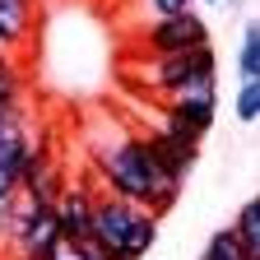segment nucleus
I'll return each instance as SVG.
<instances>
[{
    "mask_svg": "<svg viewBox=\"0 0 260 260\" xmlns=\"http://www.w3.org/2000/svg\"><path fill=\"white\" fill-rule=\"evenodd\" d=\"M93 162H98V177H103V186L112 195H121V200L140 205V209H153L158 218L168 214L177 205V195H181V186L158 168V158H153L144 135H125L112 149H98Z\"/></svg>",
    "mask_w": 260,
    "mask_h": 260,
    "instance_id": "1",
    "label": "nucleus"
},
{
    "mask_svg": "<svg viewBox=\"0 0 260 260\" xmlns=\"http://www.w3.org/2000/svg\"><path fill=\"white\" fill-rule=\"evenodd\" d=\"M93 242L112 260H144L158 242V214L107 190L93 205Z\"/></svg>",
    "mask_w": 260,
    "mask_h": 260,
    "instance_id": "2",
    "label": "nucleus"
},
{
    "mask_svg": "<svg viewBox=\"0 0 260 260\" xmlns=\"http://www.w3.org/2000/svg\"><path fill=\"white\" fill-rule=\"evenodd\" d=\"M214 75H218L214 47H195V51H177V56H153L149 88L172 103V98H190V93H214Z\"/></svg>",
    "mask_w": 260,
    "mask_h": 260,
    "instance_id": "3",
    "label": "nucleus"
},
{
    "mask_svg": "<svg viewBox=\"0 0 260 260\" xmlns=\"http://www.w3.org/2000/svg\"><path fill=\"white\" fill-rule=\"evenodd\" d=\"M60 223H56V205H32L19 195V214H14V233L10 246L19 260H51L60 251Z\"/></svg>",
    "mask_w": 260,
    "mask_h": 260,
    "instance_id": "4",
    "label": "nucleus"
},
{
    "mask_svg": "<svg viewBox=\"0 0 260 260\" xmlns=\"http://www.w3.org/2000/svg\"><path fill=\"white\" fill-rule=\"evenodd\" d=\"M140 38H144V47L153 56H177V51L209 47V23L195 10H186V14H172V19H153Z\"/></svg>",
    "mask_w": 260,
    "mask_h": 260,
    "instance_id": "5",
    "label": "nucleus"
},
{
    "mask_svg": "<svg viewBox=\"0 0 260 260\" xmlns=\"http://www.w3.org/2000/svg\"><path fill=\"white\" fill-rule=\"evenodd\" d=\"M28 149H32L28 125H0V205H14L19 200Z\"/></svg>",
    "mask_w": 260,
    "mask_h": 260,
    "instance_id": "6",
    "label": "nucleus"
},
{
    "mask_svg": "<svg viewBox=\"0 0 260 260\" xmlns=\"http://www.w3.org/2000/svg\"><path fill=\"white\" fill-rule=\"evenodd\" d=\"M149 140V149H153V158H158V168L168 172L177 186L186 181V172L195 168V158H200V140H186V135H177L172 125H162V130H153V135H144Z\"/></svg>",
    "mask_w": 260,
    "mask_h": 260,
    "instance_id": "7",
    "label": "nucleus"
},
{
    "mask_svg": "<svg viewBox=\"0 0 260 260\" xmlns=\"http://www.w3.org/2000/svg\"><path fill=\"white\" fill-rule=\"evenodd\" d=\"M93 205L98 195L88 186H65L56 200V223L65 242H93Z\"/></svg>",
    "mask_w": 260,
    "mask_h": 260,
    "instance_id": "8",
    "label": "nucleus"
},
{
    "mask_svg": "<svg viewBox=\"0 0 260 260\" xmlns=\"http://www.w3.org/2000/svg\"><path fill=\"white\" fill-rule=\"evenodd\" d=\"M214 112H218V103H214V93H190V98H172L168 103V121L162 125H172L177 135H186V140H205L209 135V125H214Z\"/></svg>",
    "mask_w": 260,
    "mask_h": 260,
    "instance_id": "9",
    "label": "nucleus"
},
{
    "mask_svg": "<svg viewBox=\"0 0 260 260\" xmlns=\"http://www.w3.org/2000/svg\"><path fill=\"white\" fill-rule=\"evenodd\" d=\"M0 125H28L23 112V70L14 56H0Z\"/></svg>",
    "mask_w": 260,
    "mask_h": 260,
    "instance_id": "10",
    "label": "nucleus"
},
{
    "mask_svg": "<svg viewBox=\"0 0 260 260\" xmlns=\"http://www.w3.org/2000/svg\"><path fill=\"white\" fill-rule=\"evenodd\" d=\"M233 233H237L246 260H260V195L242 205V214H237V223H233Z\"/></svg>",
    "mask_w": 260,
    "mask_h": 260,
    "instance_id": "11",
    "label": "nucleus"
},
{
    "mask_svg": "<svg viewBox=\"0 0 260 260\" xmlns=\"http://www.w3.org/2000/svg\"><path fill=\"white\" fill-rule=\"evenodd\" d=\"M237 75H242V84L260 79V19H251V23L242 28V47H237Z\"/></svg>",
    "mask_w": 260,
    "mask_h": 260,
    "instance_id": "12",
    "label": "nucleus"
},
{
    "mask_svg": "<svg viewBox=\"0 0 260 260\" xmlns=\"http://www.w3.org/2000/svg\"><path fill=\"white\" fill-rule=\"evenodd\" d=\"M200 260H246V251H242V242H237L233 228H223V233H214V237H209V246H205V255H200Z\"/></svg>",
    "mask_w": 260,
    "mask_h": 260,
    "instance_id": "13",
    "label": "nucleus"
},
{
    "mask_svg": "<svg viewBox=\"0 0 260 260\" xmlns=\"http://www.w3.org/2000/svg\"><path fill=\"white\" fill-rule=\"evenodd\" d=\"M233 107H237V121L242 125H255L260 121V79H251V84L237 88V103Z\"/></svg>",
    "mask_w": 260,
    "mask_h": 260,
    "instance_id": "14",
    "label": "nucleus"
},
{
    "mask_svg": "<svg viewBox=\"0 0 260 260\" xmlns=\"http://www.w3.org/2000/svg\"><path fill=\"white\" fill-rule=\"evenodd\" d=\"M51 260H112L98 242H60V251Z\"/></svg>",
    "mask_w": 260,
    "mask_h": 260,
    "instance_id": "15",
    "label": "nucleus"
},
{
    "mask_svg": "<svg viewBox=\"0 0 260 260\" xmlns=\"http://www.w3.org/2000/svg\"><path fill=\"white\" fill-rule=\"evenodd\" d=\"M144 5H149V14H153V19H172V14L195 10V0H144Z\"/></svg>",
    "mask_w": 260,
    "mask_h": 260,
    "instance_id": "16",
    "label": "nucleus"
},
{
    "mask_svg": "<svg viewBox=\"0 0 260 260\" xmlns=\"http://www.w3.org/2000/svg\"><path fill=\"white\" fill-rule=\"evenodd\" d=\"M218 5H242V0H218Z\"/></svg>",
    "mask_w": 260,
    "mask_h": 260,
    "instance_id": "17",
    "label": "nucleus"
},
{
    "mask_svg": "<svg viewBox=\"0 0 260 260\" xmlns=\"http://www.w3.org/2000/svg\"><path fill=\"white\" fill-rule=\"evenodd\" d=\"M205 5H218V0H205Z\"/></svg>",
    "mask_w": 260,
    "mask_h": 260,
    "instance_id": "18",
    "label": "nucleus"
}]
</instances>
